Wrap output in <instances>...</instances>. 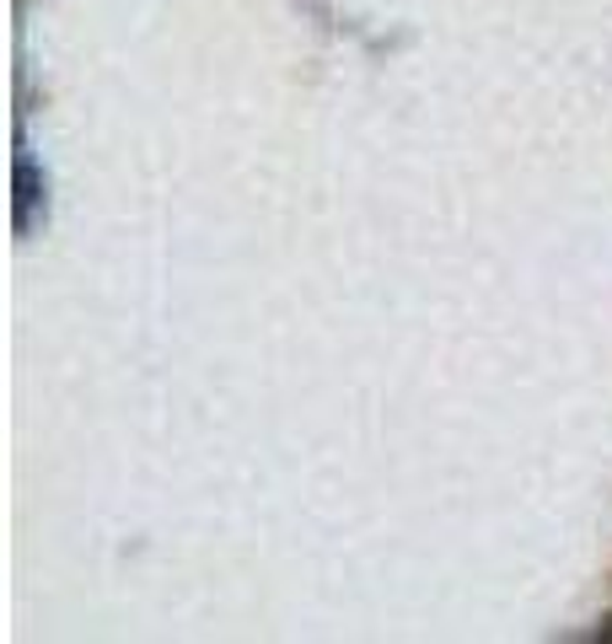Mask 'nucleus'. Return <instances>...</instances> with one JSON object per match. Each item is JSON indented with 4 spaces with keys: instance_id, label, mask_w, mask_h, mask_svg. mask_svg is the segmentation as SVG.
Returning a JSON list of instances; mask_svg holds the SVG:
<instances>
[{
    "instance_id": "f257e3e1",
    "label": "nucleus",
    "mask_w": 612,
    "mask_h": 644,
    "mask_svg": "<svg viewBox=\"0 0 612 644\" xmlns=\"http://www.w3.org/2000/svg\"><path fill=\"white\" fill-rule=\"evenodd\" d=\"M11 183H17V232H28V226H33V204L43 200V172L28 157H17Z\"/></svg>"
}]
</instances>
